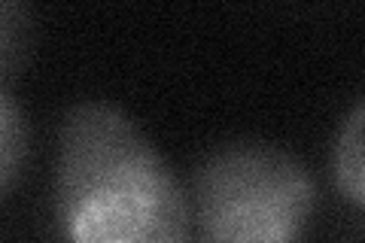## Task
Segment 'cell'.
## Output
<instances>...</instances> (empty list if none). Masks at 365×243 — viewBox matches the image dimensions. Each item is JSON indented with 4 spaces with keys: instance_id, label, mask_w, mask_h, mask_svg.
Wrapping results in <instances>:
<instances>
[{
    "instance_id": "cell-1",
    "label": "cell",
    "mask_w": 365,
    "mask_h": 243,
    "mask_svg": "<svg viewBox=\"0 0 365 243\" xmlns=\"http://www.w3.org/2000/svg\"><path fill=\"white\" fill-rule=\"evenodd\" d=\"M64 243H192V198L140 122L116 103L64 113L55 167Z\"/></svg>"
},
{
    "instance_id": "cell-2",
    "label": "cell",
    "mask_w": 365,
    "mask_h": 243,
    "mask_svg": "<svg viewBox=\"0 0 365 243\" xmlns=\"http://www.w3.org/2000/svg\"><path fill=\"white\" fill-rule=\"evenodd\" d=\"M192 198L204 243H302L317 189L289 149L244 140L204 161Z\"/></svg>"
},
{
    "instance_id": "cell-3",
    "label": "cell",
    "mask_w": 365,
    "mask_h": 243,
    "mask_svg": "<svg viewBox=\"0 0 365 243\" xmlns=\"http://www.w3.org/2000/svg\"><path fill=\"white\" fill-rule=\"evenodd\" d=\"M332 170H335L338 192L356 210H362L365 207V103L362 100L353 107L347 122L338 131Z\"/></svg>"
},
{
    "instance_id": "cell-4",
    "label": "cell",
    "mask_w": 365,
    "mask_h": 243,
    "mask_svg": "<svg viewBox=\"0 0 365 243\" xmlns=\"http://www.w3.org/2000/svg\"><path fill=\"white\" fill-rule=\"evenodd\" d=\"M28 155V122L16 98L0 86V195L19 177Z\"/></svg>"
}]
</instances>
